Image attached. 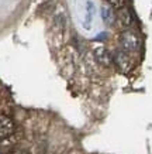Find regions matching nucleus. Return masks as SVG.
I'll return each instance as SVG.
<instances>
[{"label":"nucleus","mask_w":152,"mask_h":154,"mask_svg":"<svg viewBox=\"0 0 152 154\" xmlns=\"http://www.w3.org/2000/svg\"><path fill=\"white\" fill-rule=\"evenodd\" d=\"M101 19L106 24H113L115 21V14L113 7H110L109 5L101 6Z\"/></svg>","instance_id":"obj_6"},{"label":"nucleus","mask_w":152,"mask_h":154,"mask_svg":"<svg viewBox=\"0 0 152 154\" xmlns=\"http://www.w3.org/2000/svg\"><path fill=\"white\" fill-rule=\"evenodd\" d=\"M115 20L118 21L120 26L123 27H130L131 23H133V17H131V13H130L127 9H121L118 11V14L115 16Z\"/></svg>","instance_id":"obj_5"},{"label":"nucleus","mask_w":152,"mask_h":154,"mask_svg":"<svg viewBox=\"0 0 152 154\" xmlns=\"http://www.w3.org/2000/svg\"><path fill=\"white\" fill-rule=\"evenodd\" d=\"M113 62H114L115 66H117L121 72H124V74L130 72L134 66L133 58L130 57L128 52H125V51H117L115 52L114 55H113Z\"/></svg>","instance_id":"obj_2"},{"label":"nucleus","mask_w":152,"mask_h":154,"mask_svg":"<svg viewBox=\"0 0 152 154\" xmlns=\"http://www.w3.org/2000/svg\"><path fill=\"white\" fill-rule=\"evenodd\" d=\"M120 44L123 47V51L125 52H135L139 48V37L138 34L133 30H124L120 35Z\"/></svg>","instance_id":"obj_1"},{"label":"nucleus","mask_w":152,"mask_h":154,"mask_svg":"<svg viewBox=\"0 0 152 154\" xmlns=\"http://www.w3.org/2000/svg\"><path fill=\"white\" fill-rule=\"evenodd\" d=\"M107 5L113 7V9H117V10H121L124 9L125 6V0H106Z\"/></svg>","instance_id":"obj_7"},{"label":"nucleus","mask_w":152,"mask_h":154,"mask_svg":"<svg viewBox=\"0 0 152 154\" xmlns=\"http://www.w3.org/2000/svg\"><path fill=\"white\" fill-rule=\"evenodd\" d=\"M14 154H28V153L25 151V150H19V151H16Z\"/></svg>","instance_id":"obj_8"},{"label":"nucleus","mask_w":152,"mask_h":154,"mask_svg":"<svg viewBox=\"0 0 152 154\" xmlns=\"http://www.w3.org/2000/svg\"><path fill=\"white\" fill-rule=\"evenodd\" d=\"M14 129H16V126H14L13 119L7 115L0 113V140L11 137L14 133Z\"/></svg>","instance_id":"obj_3"},{"label":"nucleus","mask_w":152,"mask_h":154,"mask_svg":"<svg viewBox=\"0 0 152 154\" xmlns=\"http://www.w3.org/2000/svg\"><path fill=\"white\" fill-rule=\"evenodd\" d=\"M94 58L101 66H110L113 64V57L104 47H97L94 50Z\"/></svg>","instance_id":"obj_4"}]
</instances>
